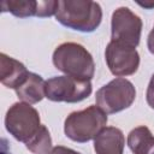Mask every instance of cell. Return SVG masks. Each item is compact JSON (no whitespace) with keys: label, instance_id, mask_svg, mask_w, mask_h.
Masks as SVG:
<instances>
[{"label":"cell","instance_id":"6da1fadb","mask_svg":"<svg viewBox=\"0 0 154 154\" xmlns=\"http://www.w3.org/2000/svg\"><path fill=\"white\" fill-rule=\"evenodd\" d=\"M55 19L72 30L93 32L101 24L102 10L90 0H59Z\"/></svg>","mask_w":154,"mask_h":154},{"label":"cell","instance_id":"7a4b0ae2","mask_svg":"<svg viewBox=\"0 0 154 154\" xmlns=\"http://www.w3.org/2000/svg\"><path fill=\"white\" fill-rule=\"evenodd\" d=\"M53 65L57 70L81 81H90L95 73V63L87 48L76 42H64L53 52Z\"/></svg>","mask_w":154,"mask_h":154},{"label":"cell","instance_id":"3957f363","mask_svg":"<svg viewBox=\"0 0 154 154\" xmlns=\"http://www.w3.org/2000/svg\"><path fill=\"white\" fill-rule=\"evenodd\" d=\"M107 114L97 106H89L82 111L70 113L64 123L65 135L73 142L85 143L94 140L106 128Z\"/></svg>","mask_w":154,"mask_h":154},{"label":"cell","instance_id":"277c9868","mask_svg":"<svg viewBox=\"0 0 154 154\" xmlns=\"http://www.w3.org/2000/svg\"><path fill=\"white\" fill-rule=\"evenodd\" d=\"M40 114L36 108L26 102H16L6 112L5 128L17 141L29 142L41 128Z\"/></svg>","mask_w":154,"mask_h":154},{"label":"cell","instance_id":"5b68a950","mask_svg":"<svg viewBox=\"0 0 154 154\" xmlns=\"http://www.w3.org/2000/svg\"><path fill=\"white\" fill-rule=\"evenodd\" d=\"M136 99L134 84L123 77H117L101 87L95 95L96 106L106 114H114L129 108Z\"/></svg>","mask_w":154,"mask_h":154},{"label":"cell","instance_id":"8992f818","mask_svg":"<svg viewBox=\"0 0 154 154\" xmlns=\"http://www.w3.org/2000/svg\"><path fill=\"white\" fill-rule=\"evenodd\" d=\"M93 91L90 81H81L70 76H55L46 81V97L54 102L76 103L87 99Z\"/></svg>","mask_w":154,"mask_h":154},{"label":"cell","instance_id":"52a82bcc","mask_svg":"<svg viewBox=\"0 0 154 154\" xmlns=\"http://www.w3.org/2000/svg\"><path fill=\"white\" fill-rule=\"evenodd\" d=\"M142 25V19L129 7H119L112 14L111 40L136 48L141 40Z\"/></svg>","mask_w":154,"mask_h":154},{"label":"cell","instance_id":"ba28073f","mask_svg":"<svg viewBox=\"0 0 154 154\" xmlns=\"http://www.w3.org/2000/svg\"><path fill=\"white\" fill-rule=\"evenodd\" d=\"M105 59L111 73L117 77L134 75L140 66V54L135 47L112 40L105 49Z\"/></svg>","mask_w":154,"mask_h":154},{"label":"cell","instance_id":"9c48e42d","mask_svg":"<svg viewBox=\"0 0 154 154\" xmlns=\"http://www.w3.org/2000/svg\"><path fill=\"white\" fill-rule=\"evenodd\" d=\"M124 146V134L116 126L103 128L94 138V150L96 154H123Z\"/></svg>","mask_w":154,"mask_h":154},{"label":"cell","instance_id":"30bf717a","mask_svg":"<svg viewBox=\"0 0 154 154\" xmlns=\"http://www.w3.org/2000/svg\"><path fill=\"white\" fill-rule=\"evenodd\" d=\"M29 75V71L20 61L6 55L0 54V81L1 83L11 89H17L24 83Z\"/></svg>","mask_w":154,"mask_h":154},{"label":"cell","instance_id":"8fae6325","mask_svg":"<svg viewBox=\"0 0 154 154\" xmlns=\"http://www.w3.org/2000/svg\"><path fill=\"white\" fill-rule=\"evenodd\" d=\"M45 87H46V81L40 75L29 72L24 83L16 89V94L18 99L22 100L23 102L34 105L40 102L43 97H46Z\"/></svg>","mask_w":154,"mask_h":154},{"label":"cell","instance_id":"7c38bea8","mask_svg":"<svg viewBox=\"0 0 154 154\" xmlns=\"http://www.w3.org/2000/svg\"><path fill=\"white\" fill-rule=\"evenodd\" d=\"M128 146L134 154H154V136L149 128L141 125L128 135Z\"/></svg>","mask_w":154,"mask_h":154},{"label":"cell","instance_id":"4fadbf2b","mask_svg":"<svg viewBox=\"0 0 154 154\" xmlns=\"http://www.w3.org/2000/svg\"><path fill=\"white\" fill-rule=\"evenodd\" d=\"M2 11L11 12L13 16L19 18H26V17H37V10H38V1L34 0H16V1H4Z\"/></svg>","mask_w":154,"mask_h":154},{"label":"cell","instance_id":"5bb4252c","mask_svg":"<svg viewBox=\"0 0 154 154\" xmlns=\"http://www.w3.org/2000/svg\"><path fill=\"white\" fill-rule=\"evenodd\" d=\"M26 149L32 154H48L52 150V137L46 125H41L38 132L25 143Z\"/></svg>","mask_w":154,"mask_h":154},{"label":"cell","instance_id":"9a60e30c","mask_svg":"<svg viewBox=\"0 0 154 154\" xmlns=\"http://www.w3.org/2000/svg\"><path fill=\"white\" fill-rule=\"evenodd\" d=\"M146 100H147L148 106H149L152 109H154V73L152 75L150 81H149L148 87H147V91H146Z\"/></svg>","mask_w":154,"mask_h":154},{"label":"cell","instance_id":"2e32d148","mask_svg":"<svg viewBox=\"0 0 154 154\" xmlns=\"http://www.w3.org/2000/svg\"><path fill=\"white\" fill-rule=\"evenodd\" d=\"M48 154H81V153L64 146H57V147H53Z\"/></svg>","mask_w":154,"mask_h":154},{"label":"cell","instance_id":"e0dca14e","mask_svg":"<svg viewBox=\"0 0 154 154\" xmlns=\"http://www.w3.org/2000/svg\"><path fill=\"white\" fill-rule=\"evenodd\" d=\"M147 47L149 49V52L152 54H154V26L153 29L150 30L149 35H148V38H147Z\"/></svg>","mask_w":154,"mask_h":154}]
</instances>
